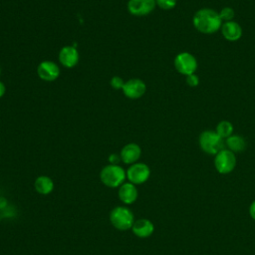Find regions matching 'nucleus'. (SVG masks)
<instances>
[{"instance_id":"f257e3e1","label":"nucleus","mask_w":255,"mask_h":255,"mask_svg":"<svg viewBox=\"0 0 255 255\" xmlns=\"http://www.w3.org/2000/svg\"><path fill=\"white\" fill-rule=\"evenodd\" d=\"M222 20L219 13L211 8H202L197 10L192 17L194 28L202 34H213L220 30Z\"/></svg>"},{"instance_id":"f03ea898","label":"nucleus","mask_w":255,"mask_h":255,"mask_svg":"<svg viewBox=\"0 0 255 255\" xmlns=\"http://www.w3.org/2000/svg\"><path fill=\"white\" fill-rule=\"evenodd\" d=\"M127 178V171L119 164L105 165L100 171L102 183L110 188L120 187Z\"/></svg>"},{"instance_id":"7ed1b4c3","label":"nucleus","mask_w":255,"mask_h":255,"mask_svg":"<svg viewBox=\"0 0 255 255\" xmlns=\"http://www.w3.org/2000/svg\"><path fill=\"white\" fill-rule=\"evenodd\" d=\"M198 142L201 149L211 155H216L220 150L224 148L225 140L220 137L215 130L207 129L203 130L198 137Z\"/></svg>"},{"instance_id":"20e7f679","label":"nucleus","mask_w":255,"mask_h":255,"mask_svg":"<svg viewBox=\"0 0 255 255\" xmlns=\"http://www.w3.org/2000/svg\"><path fill=\"white\" fill-rule=\"evenodd\" d=\"M110 221L116 229L120 231H127L131 229L134 217L132 211L128 207L117 206L113 208L110 213Z\"/></svg>"},{"instance_id":"39448f33","label":"nucleus","mask_w":255,"mask_h":255,"mask_svg":"<svg viewBox=\"0 0 255 255\" xmlns=\"http://www.w3.org/2000/svg\"><path fill=\"white\" fill-rule=\"evenodd\" d=\"M173 64L175 70L183 76L195 74L198 67L196 58L188 52H181L177 54L174 58Z\"/></svg>"},{"instance_id":"423d86ee","label":"nucleus","mask_w":255,"mask_h":255,"mask_svg":"<svg viewBox=\"0 0 255 255\" xmlns=\"http://www.w3.org/2000/svg\"><path fill=\"white\" fill-rule=\"evenodd\" d=\"M214 166L221 174L230 173L236 166V156L228 148L220 150L214 158Z\"/></svg>"},{"instance_id":"0eeeda50","label":"nucleus","mask_w":255,"mask_h":255,"mask_svg":"<svg viewBox=\"0 0 255 255\" xmlns=\"http://www.w3.org/2000/svg\"><path fill=\"white\" fill-rule=\"evenodd\" d=\"M150 176V169L143 162H135L129 165L127 170V178L134 185L144 183Z\"/></svg>"},{"instance_id":"6e6552de","label":"nucleus","mask_w":255,"mask_h":255,"mask_svg":"<svg viewBox=\"0 0 255 255\" xmlns=\"http://www.w3.org/2000/svg\"><path fill=\"white\" fill-rule=\"evenodd\" d=\"M122 91L128 99L136 100L141 98L145 94L146 85L142 80L133 78L125 82Z\"/></svg>"},{"instance_id":"1a4fd4ad","label":"nucleus","mask_w":255,"mask_h":255,"mask_svg":"<svg viewBox=\"0 0 255 255\" xmlns=\"http://www.w3.org/2000/svg\"><path fill=\"white\" fill-rule=\"evenodd\" d=\"M37 75L38 77L45 81V82H53L56 81L61 74L60 67L58 64H56L53 61L45 60L42 61L38 66H37Z\"/></svg>"},{"instance_id":"9d476101","label":"nucleus","mask_w":255,"mask_h":255,"mask_svg":"<svg viewBox=\"0 0 255 255\" xmlns=\"http://www.w3.org/2000/svg\"><path fill=\"white\" fill-rule=\"evenodd\" d=\"M155 6V0H128L127 5L129 14L137 17L150 14Z\"/></svg>"},{"instance_id":"9b49d317","label":"nucleus","mask_w":255,"mask_h":255,"mask_svg":"<svg viewBox=\"0 0 255 255\" xmlns=\"http://www.w3.org/2000/svg\"><path fill=\"white\" fill-rule=\"evenodd\" d=\"M58 59L63 67L72 69L79 63L80 55L74 46H64L59 52Z\"/></svg>"},{"instance_id":"f8f14e48","label":"nucleus","mask_w":255,"mask_h":255,"mask_svg":"<svg viewBox=\"0 0 255 255\" xmlns=\"http://www.w3.org/2000/svg\"><path fill=\"white\" fill-rule=\"evenodd\" d=\"M141 155V148L135 142H129L124 145L120 151L121 160L126 164H132L137 162Z\"/></svg>"},{"instance_id":"ddd939ff","label":"nucleus","mask_w":255,"mask_h":255,"mask_svg":"<svg viewBox=\"0 0 255 255\" xmlns=\"http://www.w3.org/2000/svg\"><path fill=\"white\" fill-rule=\"evenodd\" d=\"M118 195L120 200L127 205L132 204L135 202L138 196V192L136 189V186L131 182H124L120 187L118 191Z\"/></svg>"},{"instance_id":"4468645a","label":"nucleus","mask_w":255,"mask_h":255,"mask_svg":"<svg viewBox=\"0 0 255 255\" xmlns=\"http://www.w3.org/2000/svg\"><path fill=\"white\" fill-rule=\"evenodd\" d=\"M220 31H221L223 38L230 42H235V41L239 40L242 36L241 26L233 20L222 23Z\"/></svg>"},{"instance_id":"2eb2a0df","label":"nucleus","mask_w":255,"mask_h":255,"mask_svg":"<svg viewBox=\"0 0 255 255\" xmlns=\"http://www.w3.org/2000/svg\"><path fill=\"white\" fill-rule=\"evenodd\" d=\"M131 231L138 238H147L153 233L154 225L150 220L141 218L133 222Z\"/></svg>"},{"instance_id":"dca6fc26","label":"nucleus","mask_w":255,"mask_h":255,"mask_svg":"<svg viewBox=\"0 0 255 255\" xmlns=\"http://www.w3.org/2000/svg\"><path fill=\"white\" fill-rule=\"evenodd\" d=\"M34 187L38 193L42 195H47L54 190V181L48 175H39L35 179Z\"/></svg>"},{"instance_id":"f3484780","label":"nucleus","mask_w":255,"mask_h":255,"mask_svg":"<svg viewBox=\"0 0 255 255\" xmlns=\"http://www.w3.org/2000/svg\"><path fill=\"white\" fill-rule=\"evenodd\" d=\"M225 145L232 152H241L246 148V140L242 135L231 134L225 139Z\"/></svg>"},{"instance_id":"a211bd4d","label":"nucleus","mask_w":255,"mask_h":255,"mask_svg":"<svg viewBox=\"0 0 255 255\" xmlns=\"http://www.w3.org/2000/svg\"><path fill=\"white\" fill-rule=\"evenodd\" d=\"M233 125L229 121H221L217 124L215 131L220 137H222L225 140L227 137L233 134Z\"/></svg>"},{"instance_id":"6ab92c4d","label":"nucleus","mask_w":255,"mask_h":255,"mask_svg":"<svg viewBox=\"0 0 255 255\" xmlns=\"http://www.w3.org/2000/svg\"><path fill=\"white\" fill-rule=\"evenodd\" d=\"M219 17L222 20V22H228V21H232L234 16H235V12L233 10V8L231 7H224L222 8L219 12Z\"/></svg>"},{"instance_id":"aec40b11","label":"nucleus","mask_w":255,"mask_h":255,"mask_svg":"<svg viewBox=\"0 0 255 255\" xmlns=\"http://www.w3.org/2000/svg\"><path fill=\"white\" fill-rule=\"evenodd\" d=\"M156 6L162 10H171L176 5V0H155Z\"/></svg>"},{"instance_id":"412c9836","label":"nucleus","mask_w":255,"mask_h":255,"mask_svg":"<svg viewBox=\"0 0 255 255\" xmlns=\"http://www.w3.org/2000/svg\"><path fill=\"white\" fill-rule=\"evenodd\" d=\"M124 84H125V81L120 76H114L110 81L111 87L115 90H122L124 87Z\"/></svg>"},{"instance_id":"4be33fe9","label":"nucleus","mask_w":255,"mask_h":255,"mask_svg":"<svg viewBox=\"0 0 255 255\" xmlns=\"http://www.w3.org/2000/svg\"><path fill=\"white\" fill-rule=\"evenodd\" d=\"M186 84L191 87V88H194V87H197L198 84H199V78L197 77V75L195 74H191V75H188L186 76Z\"/></svg>"},{"instance_id":"5701e85b","label":"nucleus","mask_w":255,"mask_h":255,"mask_svg":"<svg viewBox=\"0 0 255 255\" xmlns=\"http://www.w3.org/2000/svg\"><path fill=\"white\" fill-rule=\"evenodd\" d=\"M108 159H109L110 164H118L120 161H122L120 154H117V153H112V154H110Z\"/></svg>"},{"instance_id":"b1692460","label":"nucleus","mask_w":255,"mask_h":255,"mask_svg":"<svg viewBox=\"0 0 255 255\" xmlns=\"http://www.w3.org/2000/svg\"><path fill=\"white\" fill-rule=\"evenodd\" d=\"M249 213H250V216L255 220V200L251 203L249 207Z\"/></svg>"},{"instance_id":"393cba45","label":"nucleus","mask_w":255,"mask_h":255,"mask_svg":"<svg viewBox=\"0 0 255 255\" xmlns=\"http://www.w3.org/2000/svg\"><path fill=\"white\" fill-rule=\"evenodd\" d=\"M6 93V87L3 82L0 81V98H2Z\"/></svg>"},{"instance_id":"a878e982","label":"nucleus","mask_w":255,"mask_h":255,"mask_svg":"<svg viewBox=\"0 0 255 255\" xmlns=\"http://www.w3.org/2000/svg\"><path fill=\"white\" fill-rule=\"evenodd\" d=\"M7 207V200L3 197H0V210Z\"/></svg>"},{"instance_id":"bb28decb","label":"nucleus","mask_w":255,"mask_h":255,"mask_svg":"<svg viewBox=\"0 0 255 255\" xmlns=\"http://www.w3.org/2000/svg\"><path fill=\"white\" fill-rule=\"evenodd\" d=\"M0 74H1V68H0Z\"/></svg>"}]
</instances>
